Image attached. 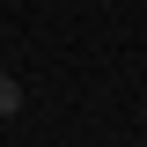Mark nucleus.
Returning <instances> with one entry per match:
<instances>
[{"mask_svg": "<svg viewBox=\"0 0 147 147\" xmlns=\"http://www.w3.org/2000/svg\"><path fill=\"white\" fill-rule=\"evenodd\" d=\"M140 125H147V110H140Z\"/></svg>", "mask_w": 147, "mask_h": 147, "instance_id": "obj_2", "label": "nucleus"}, {"mask_svg": "<svg viewBox=\"0 0 147 147\" xmlns=\"http://www.w3.org/2000/svg\"><path fill=\"white\" fill-rule=\"evenodd\" d=\"M15 110H22V81H15V74H0V118H15Z\"/></svg>", "mask_w": 147, "mask_h": 147, "instance_id": "obj_1", "label": "nucleus"}]
</instances>
